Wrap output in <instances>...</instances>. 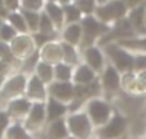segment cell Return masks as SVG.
<instances>
[{
	"label": "cell",
	"instance_id": "1",
	"mask_svg": "<svg viewBox=\"0 0 146 139\" xmlns=\"http://www.w3.org/2000/svg\"><path fill=\"white\" fill-rule=\"evenodd\" d=\"M105 57L110 66H113L120 75L135 70V55L122 47L119 43H109L102 46Z\"/></svg>",
	"mask_w": 146,
	"mask_h": 139
},
{
	"label": "cell",
	"instance_id": "2",
	"mask_svg": "<svg viewBox=\"0 0 146 139\" xmlns=\"http://www.w3.org/2000/svg\"><path fill=\"white\" fill-rule=\"evenodd\" d=\"M129 133V119L126 115L115 109V113L106 125L95 129L93 138L98 139H125Z\"/></svg>",
	"mask_w": 146,
	"mask_h": 139
},
{
	"label": "cell",
	"instance_id": "3",
	"mask_svg": "<svg viewBox=\"0 0 146 139\" xmlns=\"http://www.w3.org/2000/svg\"><path fill=\"white\" fill-rule=\"evenodd\" d=\"M82 110L86 112V115L89 116V119H90L95 129L102 128L103 125H106L109 122V119L112 118V115L115 113L113 105L102 96L90 99Z\"/></svg>",
	"mask_w": 146,
	"mask_h": 139
},
{
	"label": "cell",
	"instance_id": "4",
	"mask_svg": "<svg viewBox=\"0 0 146 139\" xmlns=\"http://www.w3.org/2000/svg\"><path fill=\"white\" fill-rule=\"evenodd\" d=\"M82 43H80V50L86 49L89 46H95L98 45V42L109 32L110 26L99 22L93 15L92 16H83L82 22Z\"/></svg>",
	"mask_w": 146,
	"mask_h": 139
},
{
	"label": "cell",
	"instance_id": "5",
	"mask_svg": "<svg viewBox=\"0 0 146 139\" xmlns=\"http://www.w3.org/2000/svg\"><path fill=\"white\" fill-rule=\"evenodd\" d=\"M127 13H129V7L126 6L123 0H110V2L98 5L93 16L99 22H102L108 26H112L116 22L125 19L127 16Z\"/></svg>",
	"mask_w": 146,
	"mask_h": 139
},
{
	"label": "cell",
	"instance_id": "6",
	"mask_svg": "<svg viewBox=\"0 0 146 139\" xmlns=\"http://www.w3.org/2000/svg\"><path fill=\"white\" fill-rule=\"evenodd\" d=\"M66 125L70 136L78 139H92L95 133V128L86 115L85 110L73 112L66 116Z\"/></svg>",
	"mask_w": 146,
	"mask_h": 139
},
{
	"label": "cell",
	"instance_id": "7",
	"mask_svg": "<svg viewBox=\"0 0 146 139\" xmlns=\"http://www.w3.org/2000/svg\"><path fill=\"white\" fill-rule=\"evenodd\" d=\"M99 82L102 86V98L108 99L109 102L122 92V75L109 63L99 75Z\"/></svg>",
	"mask_w": 146,
	"mask_h": 139
},
{
	"label": "cell",
	"instance_id": "8",
	"mask_svg": "<svg viewBox=\"0 0 146 139\" xmlns=\"http://www.w3.org/2000/svg\"><path fill=\"white\" fill-rule=\"evenodd\" d=\"M25 129L37 138L39 133L43 135L44 128L47 125V116H46V102H35L32 103L30 112L26 116V119L22 123Z\"/></svg>",
	"mask_w": 146,
	"mask_h": 139
},
{
	"label": "cell",
	"instance_id": "9",
	"mask_svg": "<svg viewBox=\"0 0 146 139\" xmlns=\"http://www.w3.org/2000/svg\"><path fill=\"white\" fill-rule=\"evenodd\" d=\"M27 78L29 76L22 73V72H19L16 75H12L2 86V90H0V99L12 102L13 99L22 98V95L26 92Z\"/></svg>",
	"mask_w": 146,
	"mask_h": 139
},
{
	"label": "cell",
	"instance_id": "10",
	"mask_svg": "<svg viewBox=\"0 0 146 139\" xmlns=\"http://www.w3.org/2000/svg\"><path fill=\"white\" fill-rule=\"evenodd\" d=\"M80 59H82V63L88 65L92 70L96 72L98 75H100L105 70V67L108 65L105 53H103L102 47H99L98 45L89 46L86 49H82L80 50Z\"/></svg>",
	"mask_w": 146,
	"mask_h": 139
},
{
	"label": "cell",
	"instance_id": "11",
	"mask_svg": "<svg viewBox=\"0 0 146 139\" xmlns=\"http://www.w3.org/2000/svg\"><path fill=\"white\" fill-rule=\"evenodd\" d=\"M47 96L69 106L75 96V85L72 82H53L47 86Z\"/></svg>",
	"mask_w": 146,
	"mask_h": 139
},
{
	"label": "cell",
	"instance_id": "12",
	"mask_svg": "<svg viewBox=\"0 0 146 139\" xmlns=\"http://www.w3.org/2000/svg\"><path fill=\"white\" fill-rule=\"evenodd\" d=\"M30 108H32V102L27 98H17L7 103L6 113L9 115L12 122L23 123V120L30 112Z\"/></svg>",
	"mask_w": 146,
	"mask_h": 139
},
{
	"label": "cell",
	"instance_id": "13",
	"mask_svg": "<svg viewBox=\"0 0 146 139\" xmlns=\"http://www.w3.org/2000/svg\"><path fill=\"white\" fill-rule=\"evenodd\" d=\"M26 98L32 103H35V102H46L47 100V86L35 73L29 75V78H27Z\"/></svg>",
	"mask_w": 146,
	"mask_h": 139
},
{
	"label": "cell",
	"instance_id": "14",
	"mask_svg": "<svg viewBox=\"0 0 146 139\" xmlns=\"http://www.w3.org/2000/svg\"><path fill=\"white\" fill-rule=\"evenodd\" d=\"M36 45L32 36L29 35H22V36H16L13 40V46H12V52L15 55V57H20L22 60L30 57L35 52H36Z\"/></svg>",
	"mask_w": 146,
	"mask_h": 139
},
{
	"label": "cell",
	"instance_id": "15",
	"mask_svg": "<svg viewBox=\"0 0 146 139\" xmlns=\"http://www.w3.org/2000/svg\"><path fill=\"white\" fill-rule=\"evenodd\" d=\"M39 55H40V60L46 62L52 66L63 62V52H62V43L53 40L46 43L42 49H39Z\"/></svg>",
	"mask_w": 146,
	"mask_h": 139
},
{
	"label": "cell",
	"instance_id": "16",
	"mask_svg": "<svg viewBox=\"0 0 146 139\" xmlns=\"http://www.w3.org/2000/svg\"><path fill=\"white\" fill-rule=\"evenodd\" d=\"M98 78H99V75L96 72H93L85 63H79L78 66L73 67V78H72L73 85H89V83H93L95 80H98Z\"/></svg>",
	"mask_w": 146,
	"mask_h": 139
},
{
	"label": "cell",
	"instance_id": "17",
	"mask_svg": "<svg viewBox=\"0 0 146 139\" xmlns=\"http://www.w3.org/2000/svg\"><path fill=\"white\" fill-rule=\"evenodd\" d=\"M69 115V106L66 103H62L53 98L47 96L46 100V116H47V123L59 119H64Z\"/></svg>",
	"mask_w": 146,
	"mask_h": 139
},
{
	"label": "cell",
	"instance_id": "18",
	"mask_svg": "<svg viewBox=\"0 0 146 139\" xmlns=\"http://www.w3.org/2000/svg\"><path fill=\"white\" fill-rule=\"evenodd\" d=\"M67 136H70V133L66 125V118L49 122L43 132V139H66Z\"/></svg>",
	"mask_w": 146,
	"mask_h": 139
},
{
	"label": "cell",
	"instance_id": "19",
	"mask_svg": "<svg viewBox=\"0 0 146 139\" xmlns=\"http://www.w3.org/2000/svg\"><path fill=\"white\" fill-rule=\"evenodd\" d=\"M62 42L67 43L70 46L80 47L82 43V26L80 23H73V25H66L63 30L60 32Z\"/></svg>",
	"mask_w": 146,
	"mask_h": 139
},
{
	"label": "cell",
	"instance_id": "20",
	"mask_svg": "<svg viewBox=\"0 0 146 139\" xmlns=\"http://www.w3.org/2000/svg\"><path fill=\"white\" fill-rule=\"evenodd\" d=\"M43 13L52 20V23L54 25V27L62 32L64 27V13H63V7L60 5H57L56 2H47L44 5Z\"/></svg>",
	"mask_w": 146,
	"mask_h": 139
},
{
	"label": "cell",
	"instance_id": "21",
	"mask_svg": "<svg viewBox=\"0 0 146 139\" xmlns=\"http://www.w3.org/2000/svg\"><path fill=\"white\" fill-rule=\"evenodd\" d=\"M62 43V52H63V63L75 67L78 66L79 63H82V59H80V49L79 47H75V46H70L67 43Z\"/></svg>",
	"mask_w": 146,
	"mask_h": 139
},
{
	"label": "cell",
	"instance_id": "22",
	"mask_svg": "<svg viewBox=\"0 0 146 139\" xmlns=\"http://www.w3.org/2000/svg\"><path fill=\"white\" fill-rule=\"evenodd\" d=\"M35 75L46 85L49 86L50 83L54 82V66L46 63V62H39L36 69H35Z\"/></svg>",
	"mask_w": 146,
	"mask_h": 139
},
{
	"label": "cell",
	"instance_id": "23",
	"mask_svg": "<svg viewBox=\"0 0 146 139\" xmlns=\"http://www.w3.org/2000/svg\"><path fill=\"white\" fill-rule=\"evenodd\" d=\"M5 139H39V138H36L32 133H29L22 123L12 122L10 126L7 128V130H6Z\"/></svg>",
	"mask_w": 146,
	"mask_h": 139
},
{
	"label": "cell",
	"instance_id": "24",
	"mask_svg": "<svg viewBox=\"0 0 146 139\" xmlns=\"http://www.w3.org/2000/svg\"><path fill=\"white\" fill-rule=\"evenodd\" d=\"M7 23L17 32V33H22V35H26L29 32L27 29V25H26V20L22 15V12H10L7 15Z\"/></svg>",
	"mask_w": 146,
	"mask_h": 139
},
{
	"label": "cell",
	"instance_id": "25",
	"mask_svg": "<svg viewBox=\"0 0 146 139\" xmlns=\"http://www.w3.org/2000/svg\"><path fill=\"white\" fill-rule=\"evenodd\" d=\"M63 7V13H64V26L66 25H73V23H80L83 19V15L80 13V10L76 7L75 3H69Z\"/></svg>",
	"mask_w": 146,
	"mask_h": 139
},
{
	"label": "cell",
	"instance_id": "26",
	"mask_svg": "<svg viewBox=\"0 0 146 139\" xmlns=\"http://www.w3.org/2000/svg\"><path fill=\"white\" fill-rule=\"evenodd\" d=\"M73 67L60 62L54 65V82H72Z\"/></svg>",
	"mask_w": 146,
	"mask_h": 139
},
{
	"label": "cell",
	"instance_id": "27",
	"mask_svg": "<svg viewBox=\"0 0 146 139\" xmlns=\"http://www.w3.org/2000/svg\"><path fill=\"white\" fill-rule=\"evenodd\" d=\"M25 20H26V25H27V29L32 35L37 33L39 32V23H40V13H36V12H27V10H20Z\"/></svg>",
	"mask_w": 146,
	"mask_h": 139
},
{
	"label": "cell",
	"instance_id": "28",
	"mask_svg": "<svg viewBox=\"0 0 146 139\" xmlns=\"http://www.w3.org/2000/svg\"><path fill=\"white\" fill-rule=\"evenodd\" d=\"M73 3L76 5V7L80 10L83 16L95 15V10L98 7V0H75Z\"/></svg>",
	"mask_w": 146,
	"mask_h": 139
},
{
	"label": "cell",
	"instance_id": "29",
	"mask_svg": "<svg viewBox=\"0 0 146 139\" xmlns=\"http://www.w3.org/2000/svg\"><path fill=\"white\" fill-rule=\"evenodd\" d=\"M44 5H46L44 0H20L22 10H27V12H36V13H39L40 10L43 12Z\"/></svg>",
	"mask_w": 146,
	"mask_h": 139
},
{
	"label": "cell",
	"instance_id": "30",
	"mask_svg": "<svg viewBox=\"0 0 146 139\" xmlns=\"http://www.w3.org/2000/svg\"><path fill=\"white\" fill-rule=\"evenodd\" d=\"M16 30L9 25V23H3L2 29H0V42L3 43H9V42H13L15 37H16Z\"/></svg>",
	"mask_w": 146,
	"mask_h": 139
},
{
	"label": "cell",
	"instance_id": "31",
	"mask_svg": "<svg viewBox=\"0 0 146 139\" xmlns=\"http://www.w3.org/2000/svg\"><path fill=\"white\" fill-rule=\"evenodd\" d=\"M12 120L9 118V115L6 113V110H0V139H5L6 130L10 126Z\"/></svg>",
	"mask_w": 146,
	"mask_h": 139
},
{
	"label": "cell",
	"instance_id": "32",
	"mask_svg": "<svg viewBox=\"0 0 146 139\" xmlns=\"http://www.w3.org/2000/svg\"><path fill=\"white\" fill-rule=\"evenodd\" d=\"M3 6L10 12H17L20 7V0H3Z\"/></svg>",
	"mask_w": 146,
	"mask_h": 139
},
{
	"label": "cell",
	"instance_id": "33",
	"mask_svg": "<svg viewBox=\"0 0 146 139\" xmlns=\"http://www.w3.org/2000/svg\"><path fill=\"white\" fill-rule=\"evenodd\" d=\"M54 2L57 3V5H60V6H66V5H69V3H72L73 0H54Z\"/></svg>",
	"mask_w": 146,
	"mask_h": 139
},
{
	"label": "cell",
	"instance_id": "34",
	"mask_svg": "<svg viewBox=\"0 0 146 139\" xmlns=\"http://www.w3.org/2000/svg\"><path fill=\"white\" fill-rule=\"evenodd\" d=\"M129 139H146L145 135H140V136H133V138H129Z\"/></svg>",
	"mask_w": 146,
	"mask_h": 139
},
{
	"label": "cell",
	"instance_id": "35",
	"mask_svg": "<svg viewBox=\"0 0 146 139\" xmlns=\"http://www.w3.org/2000/svg\"><path fill=\"white\" fill-rule=\"evenodd\" d=\"M105 2H110V0H98V5H100V3H105Z\"/></svg>",
	"mask_w": 146,
	"mask_h": 139
},
{
	"label": "cell",
	"instance_id": "36",
	"mask_svg": "<svg viewBox=\"0 0 146 139\" xmlns=\"http://www.w3.org/2000/svg\"><path fill=\"white\" fill-rule=\"evenodd\" d=\"M3 23H5V22H3L2 19H0V29H2V26H3Z\"/></svg>",
	"mask_w": 146,
	"mask_h": 139
},
{
	"label": "cell",
	"instance_id": "37",
	"mask_svg": "<svg viewBox=\"0 0 146 139\" xmlns=\"http://www.w3.org/2000/svg\"><path fill=\"white\" fill-rule=\"evenodd\" d=\"M66 139H78V138H73V136H67Z\"/></svg>",
	"mask_w": 146,
	"mask_h": 139
},
{
	"label": "cell",
	"instance_id": "38",
	"mask_svg": "<svg viewBox=\"0 0 146 139\" xmlns=\"http://www.w3.org/2000/svg\"><path fill=\"white\" fill-rule=\"evenodd\" d=\"M44 2L47 3V2H54V0H44Z\"/></svg>",
	"mask_w": 146,
	"mask_h": 139
},
{
	"label": "cell",
	"instance_id": "39",
	"mask_svg": "<svg viewBox=\"0 0 146 139\" xmlns=\"http://www.w3.org/2000/svg\"><path fill=\"white\" fill-rule=\"evenodd\" d=\"M145 20H146V9H145Z\"/></svg>",
	"mask_w": 146,
	"mask_h": 139
},
{
	"label": "cell",
	"instance_id": "40",
	"mask_svg": "<svg viewBox=\"0 0 146 139\" xmlns=\"http://www.w3.org/2000/svg\"><path fill=\"white\" fill-rule=\"evenodd\" d=\"M92 139H98V138H92ZM125 139H129V138H125Z\"/></svg>",
	"mask_w": 146,
	"mask_h": 139
},
{
	"label": "cell",
	"instance_id": "41",
	"mask_svg": "<svg viewBox=\"0 0 146 139\" xmlns=\"http://www.w3.org/2000/svg\"><path fill=\"white\" fill-rule=\"evenodd\" d=\"M143 135H145V136H146V129H145V133H143Z\"/></svg>",
	"mask_w": 146,
	"mask_h": 139
}]
</instances>
